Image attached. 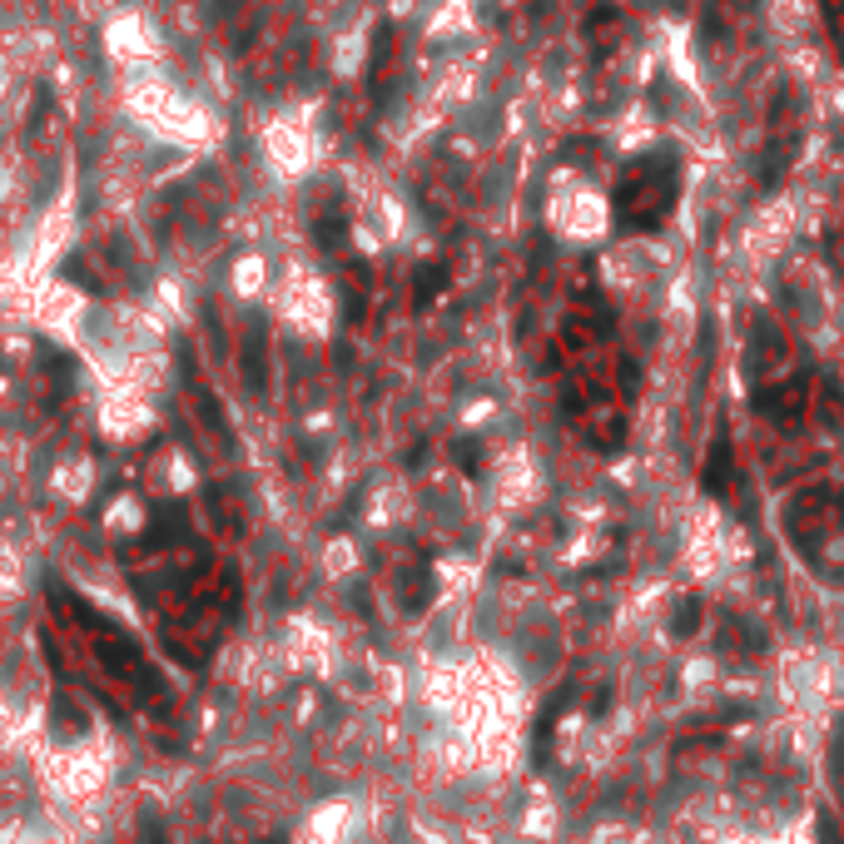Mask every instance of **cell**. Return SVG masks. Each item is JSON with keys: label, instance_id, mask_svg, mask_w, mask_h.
I'll return each instance as SVG.
<instances>
[{"label": "cell", "instance_id": "1", "mask_svg": "<svg viewBox=\"0 0 844 844\" xmlns=\"http://www.w3.org/2000/svg\"><path fill=\"white\" fill-rule=\"evenodd\" d=\"M244 368H249V388L264 393L269 388V328L254 318L249 323V348H244Z\"/></svg>", "mask_w": 844, "mask_h": 844}, {"label": "cell", "instance_id": "2", "mask_svg": "<svg viewBox=\"0 0 844 844\" xmlns=\"http://www.w3.org/2000/svg\"><path fill=\"white\" fill-rule=\"evenodd\" d=\"M413 283H418V288H413V308L427 313V308H432V298H437V293H442V283H447V269H442V264H422Z\"/></svg>", "mask_w": 844, "mask_h": 844}, {"label": "cell", "instance_id": "3", "mask_svg": "<svg viewBox=\"0 0 844 844\" xmlns=\"http://www.w3.org/2000/svg\"><path fill=\"white\" fill-rule=\"evenodd\" d=\"M368 308V264H353L348 274V318H363Z\"/></svg>", "mask_w": 844, "mask_h": 844}, {"label": "cell", "instance_id": "4", "mask_svg": "<svg viewBox=\"0 0 844 844\" xmlns=\"http://www.w3.org/2000/svg\"><path fill=\"white\" fill-rule=\"evenodd\" d=\"M725 472H730V447L720 442V447H715V457H710V472H705V487H710V492H720V487H725Z\"/></svg>", "mask_w": 844, "mask_h": 844}, {"label": "cell", "instance_id": "5", "mask_svg": "<svg viewBox=\"0 0 844 844\" xmlns=\"http://www.w3.org/2000/svg\"><path fill=\"white\" fill-rule=\"evenodd\" d=\"M457 462H462L467 472H477V452H472V447H462V452H457Z\"/></svg>", "mask_w": 844, "mask_h": 844}]
</instances>
